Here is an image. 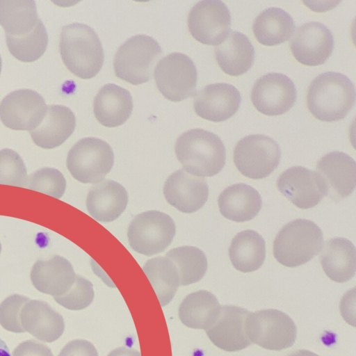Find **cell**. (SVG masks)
<instances>
[{
  "instance_id": "27",
  "label": "cell",
  "mask_w": 356,
  "mask_h": 356,
  "mask_svg": "<svg viewBox=\"0 0 356 356\" xmlns=\"http://www.w3.org/2000/svg\"><path fill=\"white\" fill-rule=\"evenodd\" d=\"M320 261L326 275L332 281L344 283L351 280L356 270V250L346 238L327 241L320 254Z\"/></svg>"
},
{
  "instance_id": "25",
  "label": "cell",
  "mask_w": 356,
  "mask_h": 356,
  "mask_svg": "<svg viewBox=\"0 0 356 356\" xmlns=\"http://www.w3.org/2000/svg\"><path fill=\"white\" fill-rule=\"evenodd\" d=\"M218 204L225 218L242 222L253 219L259 213L262 200L252 186L238 183L225 188L219 195Z\"/></svg>"
},
{
  "instance_id": "17",
  "label": "cell",
  "mask_w": 356,
  "mask_h": 356,
  "mask_svg": "<svg viewBox=\"0 0 356 356\" xmlns=\"http://www.w3.org/2000/svg\"><path fill=\"white\" fill-rule=\"evenodd\" d=\"M241 95L239 90L227 83L207 85L193 99V108L200 118L213 122L225 121L238 111Z\"/></svg>"
},
{
  "instance_id": "15",
  "label": "cell",
  "mask_w": 356,
  "mask_h": 356,
  "mask_svg": "<svg viewBox=\"0 0 356 356\" xmlns=\"http://www.w3.org/2000/svg\"><path fill=\"white\" fill-rule=\"evenodd\" d=\"M292 35L291 51L294 58L302 65H323L333 51L334 36L331 31L321 22L305 23L298 26Z\"/></svg>"
},
{
  "instance_id": "41",
  "label": "cell",
  "mask_w": 356,
  "mask_h": 356,
  "mask_svg": "<svg viewBox=\"0 0 356 356\" xmlns=\"http://www.w3.org/2000/svg\"><path fill=\"white\" fill-rule=\"evenodd\" d=\"M340 1H304L303 3L316 12H323L335 7Z\"/></svg>"
},
{
  "instance_id": "18",
  "label": "cell",
  "mask_w": 356,
  "mask_h": 356,
  "mask_svg": "<svg viewBox=\"0 0 356 356\" xmlns=\"http://www.w3.org/2000/svg\"><path fill=\"white\" fill-rule=\"evenodd\" d=\"M277 187L293 204L302 209L314 207L324 197L316 172L302 166L284 171L277 180Z\"/></svg>"
},
{
  "instance_id": "21",
  "label": "cell",
  "mask_w": 356,
  "mask_h": 356,
  "mask_svg": "<svg viewBox=\"0 0 356 356\" xmlns=\"http://www.w3.org/2000/svg\"><path fill=\"white\" fill-rule=\"evenodd\" d=\"M129 197L120 183L106 179L94 185L86 197V209L95 220L110 222L117 220L125 211Z\"/></svg>"
},
{
  "instance_id": "10",
  "label": "cell",
  "mask_w": 356,
  "mask_h": 356,
  "mask_svg": "<svg viewBox=\"0 0 356 356\" xmlns=\"http://www.w3.org/2000/svg\"><path fill=\"white\" fill-rule=\"evenodd\" d=\"M154 78L159 92L171 102H181L196 94L197 69L186 54L175 52L162 58L155 67Z\"/></svg>"
},
{
  "instance_id": "31",
  "label": "cell",
  "mask_w": 356,
  "mask_h": 356,
  "mask_svg": "<svg viewBox=\"0 0 356 356\" xmlns=\"http://www.w3.org/2000/svg\"><path fill=\"white\" fill-rule=\"evenodd\" d=\"M143 270L152 284L162 307L175 297L180 284V277L175 263L167 257L148 259Z\"/></svg>"
},
{
  "instance_id": "5",
  "label": "cell",
  "mask_w": 356,
  "mask_h": 356,
  "mask_svg": "<svg viewBox=\"0 0 356 356\" xmlns=\"http://www.w3.org/2000/svg\"><path fill=\"white\" fill-rule=\"evenodd\" d=\"M162 49L153 38L137 35L129 38L117 50L113 60L115 76L132 85L152 79L154 67Z\"/></svg>"
},
{
  "instance_id": "14",
  "label": "cell",
  "mask_w": 356,
  "mask_h": 356,
  "mask_svg": "<svg viewBox=\"0 0 356 356\" xmlns=\"http://www.w3.org/2000/svg\"><path fill=\"white\" fill-rule=\"evenodd\" d=\"M297 99L293 81L279 72H270L259 78L251 91L255 108L264 115L276 116L289 111Z\"/></svg>"
},
{
  "instance_id": "7",
  "label": "cell",
  "mask_w": 356,
  "mask_h": 356,
  "mask_svg": "<svg viewBox=\"0 0 356 356\" xmlns=\"http://www.w3.org/2000/svg\"><path fill=\"white\" fill-rule=\"evenodd\" d=\"M175 234L176 225L169 215L150 210L133 218L128 227L127 238L134 251L152 256L163 252L171 244Z\"/></svg>"
},
{
  "instance_id": "22",
  "label": "cell",
  "mask_w": 356,
  "mask_h": 356,
  "mask_svg": "<svg viewBox=\"0 0 356 356\" xmlns=\"http://www.w3.org/2000/svg\"><path fill=\"white\" fill-rule=\"evenodd\" d=\"M20 320L25 332L44 342L56 341L65 330L63 316L42 300L26 302L21 310Z\"/></svg>"
},
{
  "instance_id": "23",
  "label": "cell",
  "mask_w": 356,
  "mask_h": 356,
  "mask_svg": "<svg viewBox=\"0 0 356 356\" xmlns=\"http://www.w3.org/2000/svg\"><path fill=\"white\" fill-rule=\"evenodd\" d=\"M76 117L70 108L62 105H48L40 124L30 131L34 143L43 149L61 145L74 132Z\"/></svg>"
},
{
  "instance_id": "9",
  "label": "cell",
  "mask_w": 356,
  "mask_h": 356,
  "mask_svg": "<svg viewBox=\"0 0 356 356\" xmlns=\"http://www.w3.org/2000/svg\"><path fill=\"white\" fill-rule=\"evenodd\" d=\"M233 155L234 164L243 175L261 179L268 177L278 166L281 149L268 136L251 134L237 142Z\"/></svg>"
},
{
  "instance_id": "28",
  "label": "cell",
  "mask_w": 356,
  "mask_h": 356,
  "mask_svg": "<svg viewBox=\"0 0 356 356\" xmlns=\"http://www.w3.org/2000/svg\"><path fill=\"white\" fill-rule=\"evenodd\" d=\"M221 306L216 297L206 290L186 296L179 307V318L186 327L207 330L217 321Z\"/></svg>"
},
{
  "instance_id": "20",
  "label": "cell",
  "mask_w": 356,
  "mask_h": 356,
  "mask_svg": "<svg viewBox=\"0 0 356 356\" xmlns=\"http://www.w3.org/2000/svg\"><path fill=\"white\" fill-rule=\"evenodd\" d=\"M75 277L71 263L59 255L36 261L30 273L33 286L40 292L53 297L65 294L74 284Z\"/></svg>"
},
{
  "instance_id": "37",
  "label": "cell",
  "mask_w": 356,
  "mask_h": 356,
  "mask_svg": "<svg viewBox=\"0 0 356 356\" xmlns=\"http://www.w3.org/2000/svg\"><path fill=\"white\" fill-rule=\"evenodd\" d=\"M95 298L93 284L88 280L76 275L71 288L63 295L54 297L63 307L73 311L83 309L92 302Z\"/></svg>"
},
{
  "instance_id": "24",
  "label": "cell",
  "mask_w": 356,
  "mask_h": 356,
  "mask_svg": "<svg viewBox=\"0 0 356 356\" xmlns=\"http://www.w3.org/2000/svg\"><path fill=\"white\" fill-rule=\"evenodd\" d=\"M133 107L130 92L114 83L102 87L93 102L96 119L102 125L108 128L123 124L131 116Z\"/></svg>"
},
{
  "instance_id": "6",
  "label": "cell",
  "mask_w": 356,
  "mask_h": 356,
  "mask_svg": "<svg viewBox=\"0 0 356 356\" xmlns=\"http://www.w3.org/2000/svg\"><path fill=\"white\" fill-rule=\"evenodd\" d=\"M114 165V153L106 141L86 137L77 141L67 156L66 166L71 175L83 184L102 181Z\"/></svg>"
},
{
  "instance_id": "46",
  "label": "cell",
  "mask_w": 356,
  "mask_h": 356,
  "mask_svg": "<svg viewBox=\"0 0 356 356\" xmlns=\"http://www.w3.org/2000/svg\"><path fill=\"white\" fill-rule=\"evenodd\" d=\"M1 242H0V254H1Z\"/></svg>"
},
{
  "instance_id": "3",
  "label": "cell",
  "mask_w": 356,
  "mask_h": 356,
  "mask_svg": "<svg viewBox=\"0 0 356 356\" xmlns=\"http://www.w3.org/2000/svg\"><path fill=\"white\" fill-rule=\"evenodd\" d=\"M59 49L65 65L79 78L92 79L103 66L102 43L93 29L86 24L65 26L60 33Z\"/></svg>"
},
{
  "instance_id": "26",
  "label": "cell",
  "mask_w": 356,
  "mask_h": 356,
  "mask_svg": "<svg viewBox=\"0 0 356 356\" xmlns=\"http://www.w3.org/2000/svg\"><path fill=\"white\" fill-rule=\"evenodd\" d=\"M220 69L227 74L237 76L252 66L255 51L250 39L243 33L231 31L227 38L214 49Z\"/></svg>"
},
{
  "instance_id": "35",
  "label": "cell",
  "mask_w": 356,
  "mask_h": 356,
  "mask_svg": "<svg viewBox=\"0 0 356 356\" xmlns=\"http://www.w3.org/2000/svg\"><path fill=\"white\" fill-rule=\"evenodd\" d=\"M66 186V179L60 171L43 168L30 175L26 187L59 199L64 195Z\"/></svg>"
},
{
  "instance_id": "40",
  "label": "cell",
  "mask_w": 356,
  "mask_h": 356,
  "mask_svg": "<svg viewBox=\"0 0 356 356\" xmlns=\"http://www.w3.org/2000/svg\"><path fill=\"white\" fill-rule=\"evenodd\" d=\"M13 356H54V355L45 344L30 339L20 343L13 351Z\"/></svg>"
},
{
  "instance_id": "33",
  "label": "cell",
  "mask_w": 356,
  "mask_h": 356,
  "mask_svg": "<svg viewBox=\"0 0 356 356\" xmlns=\"http://www.w3.org/2000/svg\"><path fill=\"white\" fill-rule=\"evenodd\" d=\"M165 257L176 265L181 286H188L199 282L207 273V257L204 252L197 247H177L167 252Z\"/></svg>"
},
{
  "instance_id": "16",
  "label": "cell",
  "mask_w": 356,
  "mask_h": 356,
  "mask_svg": "<svg viewBox=\"0 0 356 356\" xmlns=\"http://www.w3.org/2000/svg\"><path fill=\"white\" fill-rule=\"evenodd\" d=\"M163 193L172 207L181 213H192L207 202L209 186L204 177L190 175L182 168L168 177Z\"/></svg>"
},
{
  "instance_id": "32",
  "label": "cell",
  "mask_w": 356,
  "mask_h": 356,
  "mask_svg": "<svg viewBox=\"0 0 356 356\" xmlns=\"http://www.w3.org/2000/svg\"><path fill=\"white\" fill-rule=\"evenodd\" d=\"M37 7L33 0H0V25L6 34L19 37L35 27Z\"/></svg>"
},
{
  "instance_id": "42",
  "label": "cell",
  "mask_w": 356,
  "mask_h": 356,
  "mask_svg": "<svg viewBox=\"0 0 356 356\" xmlns=\"http://www.w3.org/2000/svg\"><path fill=\"white\" fill-rule=\"evenodd\" d=\"M107 356H140V353L129 348L118 347L111 350Z\"/></svg>"
},
{
  "instance_id": "13",
  "label": "cell",
  "mask_w": 356,
  "mask_h": 356,
  "mask_svg": "<svg viewBox=\"0 0 356 356\" xmlns=\"http://www.w3.org/2000/svg\"><path fill=\"white\" fill-rule=\"evenodd\" d=\"M47 109L38 92L19 89L8 93L0 102V120L9 129L31 131L40 124Z\"/></svg>"
},
{
  "instance_id": "4",
  "label": "cell",
  "mask_w": 356,
  "mask_h": 356,
  "mask_svg": "<svg viewBox=\"0 0 356 356\" xmlns=\"http://www.w3.org/2000/svg\"><path fill=\"white\" fill-rule=\"evenodd\" d=\"M324 243L321 228L313 221L296 219L284 225L275 236L273 255L282 265L295 268L312 260Z\"/></svg>"
},
{
  "instance_id": "29",
  "label": "cell",
  "mask_w": 356,
  "mask_h": 356,
  "mask_svg": "<svg viewBox=\"0 0 356 356\" xmlns=\"http://www.w3.org/2000/svg\"><path fill=\"white\" fill-rule=\"evenodd\" d=\"M293 17L278 7L263 10L255 17L252 31L257 41L265 46H275L289 40L295 31Z\"/></svg>"
},
{
  "instance_id": "38",
  "label": "cell",
  "mask_w": 356,
  "mask_h": 356,
  "mask_svg": "<svg viewBox=\"0 0 356 356\" xmlns=\"http://www.w3.org/2000/svg\"><path fill=\"white\" fill-rule=\"evenodd\" d=\"M30 300L19 294H13L4 299L0 304V325L12 332H25L21 323L20 312Z\"/></svg>"
},
{
  "instance_id": "36",
  "label": "cell",
  "mask_w": 356,
  "mask_h": 356,
  "mask_svg": "<svg viewBox=\"0 0 356 356\" xmlns=\"http://www.w3.org/2000/svg\"><path fill=\"white\" fill-rule=\"evenodd\" d=\"M28 175L26 165L15 151L4 148L0 150V184L26 187Z\"/></svg>"
},
{
  "instance_id": "11",
  "label": "cell",
  "mask_w": 356,
  "mask_h": 356,
  "mask_svg": "<svg viewBox=\"0 0 356 356\" xmlns=\"http://www.w3.org/2000/svg\"><path fill=\"white\" fill-rule=\"evenodd\" d=\"M231 14L220 0H202L195 3L188 17V27L197 41L218 46L231 32Z\"/></svg>"
},
{
  "instance_id": "44",
  "label": "cell",
  "mask_w": 356,
  "mask_h": 356,
  "mask_svg": "<svg viewBox=\"0 0 356 356\" xmlns=\"http://www.w3.org/2000/svg\"><path fill=\"white\" fill-rule=\"evenodd\" d=\"M289 356H318L316 353L311 352L307 350H299L295 353H293Z\"/></svg>"
},
{
  "instance_id": "2",
  "label": "cell",
  "mask_w": 356,
  "mask_h": 356,
  "mask_svg": "<svg viewBox=\"0 0 356 356\" xmlns=\"http://www.w3.org/2000/svg\"><path fill=\"white\" fill-rule=\"evenodd\" d=\"M175 151L183 169L195 177L216 175L226 162V149L221 139L202 129H192L181 134L175 142Z\"/></svg>"
},
{
  "instance_id": "39",
  "label": "cell",
  "mask_w": 356,
  "mask_h": 356,
  "mask_svg": "<svg viewBox=\"0 0 356 356\" xmlns=\"http://www.w3.org/2000/svg\"><path fill=\"white\" fill-rule=\"evenodd\" d=\"M58 356H98V352L91 342L74 339L68 342Z\"/></svg>"
},
{
  "instance_id": "43",
  "label": "cell",
  "mask_w": 356,
  "mask_h": 356,
  "mask_svg": "<svg viewBox=\"0 0 356 356\" xmlns=\"http://www.w3.org/2000/svg\"><path fill=\"white\" fill-rule=\"evenodd\" d=\"M0 356H11L6 342L0 338Z\"/></svg>"
},
{
  "instance_id": "19",
  "label": "cell",
  "mask_w": 356,
  "mask_h": 356,
  "mask_svg": "<svg viewBox=\"0 0 356 356\" xmlns=\"http://www.w3.org/2000/svg\"><path fill=\"white\" fill-rule=\"evenodd\" d=\"M250 312L236 306L221 307L220 315L206 333L210 341L220 349L236 352L252 344L245 330V323Z\"/></svg>"
},
{
  "instance_id": "12",
  "label": "cell",
  "mask_w": 356,
  "mask_h": 356,
  "mask_svg": "<svg viewBox=\"0 0 356 356\" xmlns=\"http://www.w3.org/2000/svg\"><path fill=\"white\" fill-rule=\"evenodd\" d=\"M316 172L324 196L332 200L341 201L355 191L356 163L345 152L333 151L325 154L318 161Z\"/></svg>"
},
{
  "instance_id": "34",
  "label": "cell",
  "mask_w": 356,
  "mask_h": 356,
  "mask_svg": "<svg viewBox=\"0 0 356 356\" xmlns=\"http://www.w3.org/2000/svg\"><path fill=\"white\" fill-rule=\"evenodd\" d=\"M6 38L9 52L24 63L38 60L44 54L49 42L47 31L40 19L29 33L19 37L6 34Z\"/></svg>"
},
{
  "instance_id": "30",
  "label": "cell",
  "mask_w": 356,
  "mask_h": 356,
  "mask_svg": "<svg viewBox=\"0 0 356 356\" xmlns=\"http://www.w3.org/2000/svg\"><path fill=\"white\" fill-rule=\"evenodd\" d=\"M229 257L232 266L242 273L253 272L263 265L266 258V243L256 231L238 232L232 240Z\"/></svg>"
},
{
  "instance_id": "8",
  "label": "cell",
  "mask_w": 356,
  "mask_h": 356,
  "mask_svg": "<svg viewBox=\"0 0 356 356\" xmlns=\"http://www.w3.org/2000/svg\"><path fill=\"white\" fill-rule=\"evenodd\" d=\"M245 330L252 343L270 350L291 347L297 337L293 321L286 314L274 309L250 312Z\"/></svg>"
},
{
  "instance_id": "1",
  "label": "cell",
  "mask_w": 356,
  "mask_h": 356,
  "mask_svg": "<svg viewBox=\"0 0 356 356\" xmlns=\"http://www.w3.org/2000/svg\"><path fill=\"white\" fill-rule=\"evenodd\" d=\"M355 88L345 74H320L311 82L307 94L309 111L318 120L332 122L343 119L354 107Z\"/></svg>"
},
{
  "instance_id": "45",
  "label": "cell",
  "mask_w": 356,
  "mask_h": 356,
  "mask_svg": "<svg viewBox=\"0 0 356 356\" xmlns=\"http://www.w3.org/2000/svg\"><path fill=\"white\" fill-rule=\"evenodd\" d=\"M1 68H2V60H1V56L0 55V74L1 72Z\"/></svg>"
}]
</instances>
